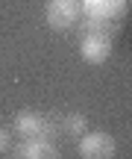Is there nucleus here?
Segmentation results:
<instances>
[{"instance_id":"1","label":"nucleus","mask_w":132,"mask_h":159,"mask_svg":"<svg viewBox=\"0 0 132 159\" xmlns=\"http://www.w3.org/2000/svg\"><path fill=\"white\" fill-rule=\"evenodd\" d=\"M82 15V0H47L44 18L53 30H70Z\"/></svg>"},{"instance_id":"2","label":"nucleus","mask_w":132,"mask_h":159,"mask_svg":"<svg viewBox=\"0 0 132 159\" xmlns=\"http://www.w3.org/2000/svg\"><path fill=\"white\" fill-rule=\"evenodd\" d=\"M79 56L85 59L88 65H103L106 59L112 56V39L106 30H88L82 35V44H79Z\"/></svg>"},{"instance_id":"3","label":"nucleus","mask_w":132,"mask_h":159,"mask_svg":"<svg viewBox=\"0 0 132 159\" xmlns=\"http://www.w3.org/2000/svg\"><path fill=\"white\" fill-rule=\"evenodd\" d=\"M79 156L82 159H112L115 156V139L109 133H82L79 139Z\"/></svg>"},{"instance_id":"4","label":"nucleus","mask_w":132,"mask_h":159,"mask_svg":"<svg viewBox=\"0 0 132 159\" xmlns=\"http://www.w3.org/2000/svg\"><path fill=\"white\" fill-rule=\"evenodd\" d=\"M12 153H15L18 159H56L59 150L53 148L50 136H27Z\"/></svg>"},{"instance_id":"5","label":"nucleus","mask_w":132,"mask_h":159,"mask_svg":"<svg viewBox=\"0 0 132 159\" xmlns=\"http://www.w3.org/2000/svg\"><path fill=\"white\" fill-rule=\"evenodd\" d=\"M15 130L27 139V136H50L53 127L47 124V118H44L41 112L23 109V112H18V118H15Z\"/></svg>"},{"instance_id":"6","label":"nucleus","mask_w":132,"mask_h":159,"mask_svg":"<svg viewBox=\"0 0 132 159\" xmlns=\"http://www.w3.org/2000/svg\"><path fill=\"white\" fill-rule=\"evenodd\" d=\"M65 130L70 136H82L85 133V115H68L65 118Z\"/></svg>"},{"instance_id":"7","label":"nucleus","mask_w":132,"mask_h":159,"mask_svg":"<svg viewBox=\"0 0 132 159\" xmlns=\"http://www.w3.org/2000/svg\"><path fill=\"white\" fill-rule=\"evenodd\" d=\"M9 144H12L9 130H6V127H0V153H6V150H9Z\"/></svg>"},{"instance_id":"8","label":"nucleus","mask_w":132,"mask_h":159,"mask_svg":"<svg viewBox=\"0 0 132 159\" xmlns=\"http://www.w3.org/2000/svg\"><path fill=\"white\" fill-rule=\"evenodd\" d=\"M82 3H97V0H82Z\"/></svg>"}]
</instances>
